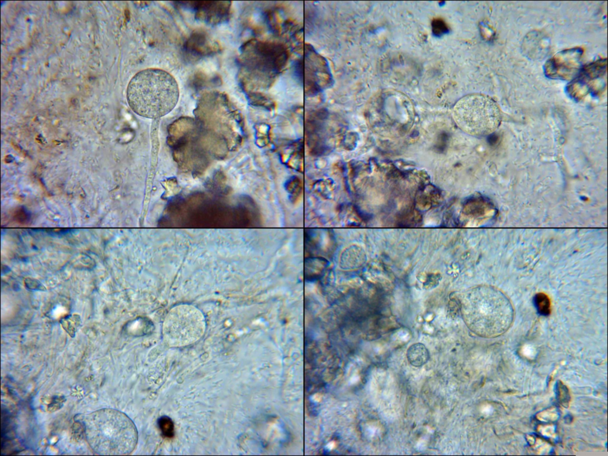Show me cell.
Returning a JSON list of instances; mask_svg holds the SVG:
<instances>
[{
  "instance_id": "obj_1",
  "label": "cell",
  "mask_w": 608,
  "mask_h": 456,
  "mask_svg": "<svg viewBox=\"0 0 608 456\" xmlns=\"http://www.w3.org/2000/svg\"><path fill=\"white\" fill-rule=\"evenodd\" d=\"M462 309L468 328L483 338H496L504 335L514 322V309L510 299L500 289L491 286L471 289L463 299Z\"/></svg>"
},
{
  "instance_id": "obj_2",
  "label": "cell",
  "mask_w": 608,
  "mask_h": 456,
  "mask_svg": "<svg viewBox=\"0 0 608 456\" xmlns=\"http://www.w3.org/2000/svg\"><path fill=\"white\" fill-rule=\"evenodd\" d=\"M91 450L101 455L132 453L138 442V431L127 415L114 409H102L77 418Z\"/></svg>"
},
{
  "instance_id": "obj_3",
  "label": "cell",
  "mask_w": 608,
  "mask_h": 456,
  "mask_svg": "<svg viewBox=\"0 0 608 456\" xmlns=\"http://www.w3.org/2000/svg\"><path fill=\"white\" fill-rule=\"evenodd\" d=\"M177 81L165 70L148 69L129 81L127 99L129 107L142 117L159 118L171 112L179 102Z\"/></svg>"
},
{
  "instance_id": "obj_4",
  "label": "cell",
  "mask_w": 608,
  "mask_h": 456,
  "mask_svg": "<svg viewBox=\"0 0 608 456\" xmlns=\"http://www.w3.org/2000/svg\"><path fill=\"white\" fill-rule=\"evenodd\" d=\"M453 117L461 130L476 137L493 133L502 120L497 102L487 95L477 94L467 95L457 102Z\"/></svg>"
},
{
  "instance_id": "obj_5",
  "label": "cell",
  "mask_w": 608,
  "mask_h": 456,
  "mask_svg": "<svg viewBox=\"0 0 608 456\" xmlns=\"http://www.w3.org/2000/svg\"><path fill=\"white\" fill-rule=\"evenodd\" d=\"M206 328L204 316L199 309L191 305H177L165 316L163 339L170 347L190 345L201 338Z\"/></svg>"
},
{
  "instance_id": "obj_6",
  "label": "cell",
  "mask_w": 608,
  "mask_h": 456,
  "mask_svg": "<svg viewBox=\"0 0 608 456\" xmlns=\"http://www.w3.org/2000/svg\"><path fill=\"white\" fill-rule=\"evenodd\" d=\"M306 54V57L296 61L295 64V75L298 77L299 81L309 87V90L314 93H319L323 89L322 79L330 83L331 74L330 73L327 61L315 52Z\"/></svg>"
},
{
  "instance_id": "obj_7",
  "label": "cell",
  "mask_w": 608,
  "mask_h": 456,
  "mask_svg": "<svg viewBox=\"0 0 608 456\" xmlns=\"http://www.w3.org/2000/svg\"><path fill=\"white\" fill-rule=\"evenodd\" d=\"M406 355L410 364L415 367L424 366L430 358L429 350L424 345L420 343L410 346Z\"/></svg>"
},
{
  "instance_id": "obj_8",
  "label": "cell",
  "mask_w": 608,
  "mask_h": 456,
  "mask_svg": "<svg viewBox=\"0 0 608 456\" xmlns=\"http://www.w3.org/2000/svg\"><path fill=\"white\" fill-rule=\"evenodd\" d=\"M303 151L302 143L299 142L294 143L291 146H290V148L286 150V155H284V156H288L289 158L285 162V163L286 164L289 163L290 167L299 170L300 166H301L302 163Z\"/></svg>"
},
{
  "instance_id": "obj_9",
  "label": "cell",
  "mask_w": 608,
  "mask_h": 456,
  "mask_svg": "<svg viewBox=\"0 0 608 456\" xmlns=\"http://www.w3.org/2000/svg\"><path fill=\"white\" fill-rule=\"evenodd\" d=\"M534 304L536 310L539 314L548 316L551 314V301L547 295L542 293V292L536 294L534 297Z\"/></svg>"
},
{
  "instance_id": "obj_10",
  "label": "cell",
  "mask_w": 608,
  "mask_h": 456,
  "mask_svg": "<svg viewBox=\"0 0 608 456\" xmlns=\"http://www.w3.org/2000/svg\"><path fill=\"white\" fill-rule=\"evenodd\" d=\"M61 324L68 334L74 337L81 325V319L76 314L68 315L61 320Z\"/></svg>"
},
{
  "instance_id": "obj_11",
  "label": "cell",
  "mask_w": 608,
  "mask_h": 456,
  "mask_svg": "<svg viewBox=\"0 0 608 456\" xmlns=\"http://www.w3.org/2000/svg\"><path fill=\"white\" fill-rule=\"evenodd\" d=\"M302 183L298 177L293 176L289 178L285 184V189L291 197L295 200L302 191Z\"/></svg>"
},
{
  "instance_id": "obj_12",
  "label": "cell",
  "mask_w": 608,
  "mask_h": 456,
  "mask_svg": "<svg viewBox=\"0 0 608 456\" xmlns=\"http://www.w3.org/2000/svg\"><path fill=\"white\" fill-rule=\"evenodd\" d=\"M158 425L163 436L167 438H172L174 434V425L173 421L168 417H162L158 421Z\"/></svg>"
},
{
  "instance_id": "obj_13",
  "label": "cell",
  "mask_w": 608,
  "mask_h": 456,
  "mask_svg": "<svg viewBox=\"0 0 608 456\" xmlns=\"http://www.w3.org/2000/svg\"><path fill=\"white\" fill-rule=\"evenodd\" d=\"M556 386H557V390L556 391H557L558 400L559 401L560 403L566 407L567 404H569L570 400L568 389H567L566 387L561 382H559Z\"/></svg>"
},
{
  "instance_id": "obj_14",
  "label": "cell",
  "mask_w": 608,
  "mask_h": 456,
  "mask_svg": "<svg viewBox=\"0 0 608 456\" xmlns=\"http://www.w3.org/2000/svg\"><path fill=\"white\" fill-rule=\"evenodd\" d=\"M420 280L424 282L423 287L425 289H429L435 288L438 285L440 280V275L432 274L428 276H421Z\"/></svg>"
},
{
  "instance_id": "obj_15",
  "label": "cell",
  "mask_w": 608,
  "mask_h": 456,
  "mask_svg": "<svg viewBox=\"0 0 608 456\" xmlns=\"http://www.w3.org/2000/svg\"><path fill=\"white\" fill-rule=\"evenodd\" d=\"M318 192L322 193L324 196H329L331 192L333 191L334 185L332 180L319 181L316 185Z\"/></svg>"
},
{
  "instance_id": "obj_16",
  "label": "cell",
  "mask_w": 608,
  "mask_h": 456,
  "mask_svg": "<svg viewBox=\"0 0 608 456\" xmlns=\"http://www.w3.org/2000/svg\"><path fill=\"white\" fill-rule=\"evenodd\" d=\"M25 283L26 287L31 290L44 291L43 289H46L45 287L38 281L33 280V279H26Z\"/></svg>"
},
{
  "instance_id": "obj_17",
  "label": "cell",
  "mask_w": 608,
  "mask_h": 456,
  "mask_svg": "<svg viewBox=\"0 0 608 456\" xmlns=\"http://www.w3.org/2000/svg\"><path fill=\"white\" fill-rule=\"evenodd\" d=\"M433 25L435 32L436 34H439V35L442 34L443 32H445L446 30L447 29L445 24L439 21V20H438V21H436L435 24H433Z\"/></svg>"
}]
</instances>
